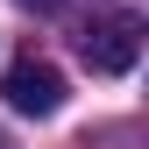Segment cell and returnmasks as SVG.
Here are the masks:
<instances>
[{"label":"cell","mask_w":149,"mask_h":149,"mask_svg":"<svg viewBox=\"0 0 149 149\" xmlns=\"http://www.w3.org/2000/svg\"><path fill=\"white\" fill-rule=\"evenodd\" d=\"M78 50H85L92 71L121 78V71H135V57H142V22H135V14H107V22H92L78 36Z\"/></svg>","instance_id":"1"},{"label":"cell","mask_w":149,"mask_h":149,"mask_svg":"<svg viewBox=\"0 0 149 149\" xmlns=\"http://www.w3.org/2000/svg\"><path fill=\"white\" fill-rule=\"evenodd\" d=\"M0 92H7L14 114H36V121H43V114H57V107H64V71L43 64V57H22V64L7 71V85H0Z\"/></svg>","instance_id":"2"},{"label":"cell","mask_w":149,"mask_h":149,"mask_svg":"<svg viewBox=\"0 0 149 149\" xmlns=\"http://www.w3.org/2000/svg\"><path fill=\"white\" fill-rule=\"evenodd\" d=\"M22 7H43V14H50V7H64V0H22Z\"/></svg>","instance_id":"3"},{"label":"cell","mask_w":149,"mask_h":149,"mask_svg":"<svg viewBox=\"0 0 149 149\" xmlns=\"http://www.w3.org/2000/svg\"><path fill=\"white\" fill-rule=\"evenodd\" d=\"M0 149H7V135H0Z\"/></svg>","instance_id":"4"}]
</instances>
